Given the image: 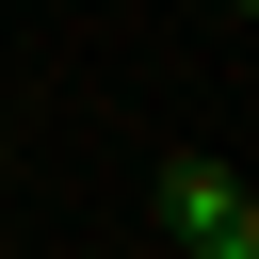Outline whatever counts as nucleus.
I'll return each mask as SVG.
<instances>
[{
    "label": "nucleus",
    "mask_w": 259,
    "mask_h": 259,
    "mask_svg": "<svg viewBox=\"0 0 259 259\" xmlns=\"http://www.w3.org/2000/svg\"><path fill=\"white\" fill-rule=\"evenodd\" d=\"M162 243L178 259H259V194L227 162H162Z\"/></svg>",
    "instance_id": "f257e3e1"
}]
</instances>
